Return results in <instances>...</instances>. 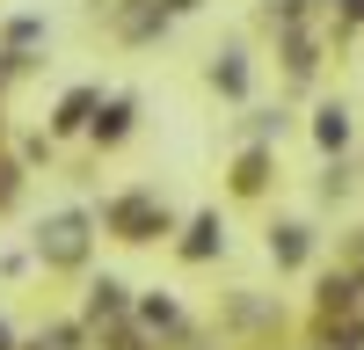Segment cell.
Masks as SVG:
<instances>
[{"label":"cell","instance_id":"obj_1","mask_svg":"<svg viewBox=\"0 0 364 350\" xmlns=\"http://www.w3.org/2000/svg\"><path fill=\"white\" fill-rule=\"evenodd\" d=\"M80 248H87V219H73V212L51 219V226L37 233V255H44V262H80Z\"/></svg>","mask_w":364,"mask_h":350},{"label":"cell","instance_id":"obj_2","mask_svg":"<svg viewBox=\"0 0 364 350\" xmlns=\"http://www.w3.org/2000/svg\"><path fill=\"white\" fill-rule=\"evenodd\" d=\"M109 226H124V241H154V204H146V197H117Z\"/></svg>","mask_w":364,"mask_h":350},{"label":"cell","instance_id":"obj_3","mask_svg":"<svg viewBox=\"0 0 364 350\" xmlns=\"http://www.w3.org/2000/svg\"><path fill=\"white\" fill-rule=\"evenodd\" d=\"M87 110H95V88H73V95L58 102V117H51V124H58V132H80V124H87Z\"/></svg>","mask_w":364,"mask_h":350},{"label":"cell","instance_id":"obj_4","mask_svg":"<svg viewBox=\"0 0 364 350\" xmlns=\"http://www.w3.org/2000/svg\"><path fill=\"white\" fill-rule=\"evenodd\" d=\"M117 314H124V285L102 277V285H95V299H87V321H117Z\"/></svg>","mask_w":364,"mask_h":350},{"label":"cell","instance_id":"obj_5","mask_svg":"<svg viewBox=\"0 0 364 350\" xmlns=\"http://www.w3.org/2000/svg\"><path fill=\"white\" fill-rule=\"evenodd\" d=\"M124 132H132V102H109V110L95 117V139H102V146H117Z\"/></svg>","mask_w":364,"mask_h":350},{"label":"cell","instance_id":"obj_6","mask_svg":"<svg viewBox=\"0 0 364 350\" xmlns=\"http://www.w3.org/2000/svg\"><path fill=\"white\" fill-rule=\"evenodd\" d=\"M343 132H350V124H343V110H328V117H321V146H343Z\"/></svg>","mask_w":364,"mask_h":350},{"label":"cell","instance_id":"obj_7","mask_svg":"<svg viewBox=\"0 0 364 350\" xmlns=\"http://www.w3.org/2000/svg\"><path fill=\"white\" fill-rule=\"evenodd\" d=\"M0 350H15V329H8V321H0Z\"/></svg>","mask_w":364,"mask_h":350}]
</instances>
